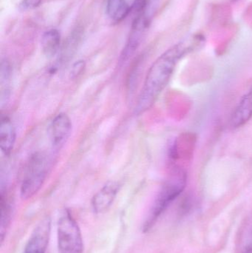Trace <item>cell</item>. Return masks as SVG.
<instances>
[{"instance_id": "cell-1", "label": "cell", "mask_w": 252, "mask_h": 253, "mask_svg": "<svg viewBox=\"0 0 252 253\" xmlns=\"http://www.w3.org/2000/svg\"><path fill=\"white\" fill-rule=\"evenodd\" d=\"M201 36H194L164 52L149 68L136 102L135 113L144 114L152 108L171 79L179 61L202 44Z\"/></svg>"}, {"instance_id": "cell-2", "label": "cell", "mask_w": 252, "mask_h": 253, "mask_svg": "<svg viewBox=\"0 0 252 253\" xmlns=\"http://www.w3.org/2000/svg\"><path fill=\"white\" fill-rule=\"evenodd\" d=\"M186 176L185 171H176L174 176L172 177L160 190L149 215L144 223L143 231L148 232L152 228L159 217L170 205L181 194L186 185Z\"/></svg>"}, {"instance_id": "cell-3", "label": "cell", "mask_w": 252, "mask_h": 253, "mask_svg": "<svg viewBox=\"0 0 252 253\" xmlns=\"http://www.w3.org/2000/svg\"><path fill=\"white\" fill-rule=\"evenodd\" d=\"M51 160L44 152H37L30 158L20 187L22 199H31L42 187L50 170Z\"/></svg>"}, {"instance_id": "cell-4", "label": "cell", "mask_w": 252, "mask_h": 253, "mask_svg": "<svg viewBox=\"0 0 252 253\" xmlns=\"http://www.w3.org/2000/svg\"><path fill=\"white\" fill-rule=\"evenodd\" d=\"M59 253H83L81 230L68 210L61 213L58 221Z\"/></svg>"}, {"instance_id": "cell-5", "label": "cell", "mask_w": 252, "mask_h": 253, "mask_svg": "<svg viewBox=\"0 0 252 253\" xmlns=\"http://www.w3.org/2000/svg\"><path fill=\"white\" fill-rule=\"evenodd\" d=\"M72 132V122L65 113L57 114L49 126L48 134L52 145L61 148L67 142Z\"/></svg>"}, {"instance_id": "cell-6", "label": "cell", "mask_w": 252, "mask_h": 253, "mask_svg": "<svg viewBox=\"0 0 252 253\" xmlns=\"http://www.w3.org/2000/svg\"><path fill=\"white\" fill-rule=\"evenodd\" d=\"M51 221L49 217L43 218L36 226L24 253H45L50 239Z\"/></svg>"}, {"instance_id": "cell-7", "label": "cell", "mask_w": 252, "mask_h": 253, "mask_svg": "<svg viewBox=\"0 0 252 253\" xmlns=\"http://www.w3.org/2000/svg\"><path fill=\"white\" fill-rule=\"evenodd\" d=\"M119 189V184L115 181H109L105 184L92 199L91 206L93 212L97 214L106 212L113 203Z\"/></svg>"}, {"instance_id": "cell-8", "label": "cell", "mask_w": 252, "mask_h": 253, "mask_svg": "<svg viewBox=\"0 0 252 253\" xmlns=\"http://www.w3.org/2000/svg\"><path fill=\"white\" fill-rule=\"evenodd\" d=\"M146 21L144 15L134 19L132 32L130 33L128 41H127L122 53H121V57H120L121 65L125 63L130 57L133 56L136 50H137L141 41H142V36H143L144 31L146 28Z\"/></svg>"}, {"instance_id": "cell-9", "label": "cell", "mask_w": 252, "mask_h": 253, "mask_svg": "<svg viewBox=\"0 0 252 253\" xmlns=\"http://www.w3.org/2000/svg\"><path fill=\"white\" fill-rule=\"evenodd\" d=\"M16 138V129L13 123L8 117L2 116L0 123V148L3 154L9 156L11 153Z\"/></svg>"}, {"instance_id": "cell-10", "label": "cell", "mask_w": 252, "mask_h": 253, "mask_svg": "<svg viewBox=\"0 0 252 253\" xmlns=\"http://www.w3.org/2000/svg\"><path fill=\"white\" fill-rule=\"evenodd\" d=\"M252 118V90L242 98L231 117V126L237 128L244 126Z\"/></svg>"}, {"instance_id": "cell-11", "label": "cell", "mask_w": 252, "mask_h": 253, "mask_svg": "<svg viewBox=\"0 0 252 253\" xmlns=\"http://www.w3.org/2000/svg\"><path fill=\"white\" fill-rule=\"evenodd\" d=\"M61 36L59 31L51 29L46 31L41 38V49L46 57L56 56L60 47Z\"/></svg>"}, {"instance_id": "cell-12", "label": "cell", "mask_w": 252, "mask_h": 253, "mask_svg": "<svg viewBox=\"0 0 252 253\" xmlns=\"http://www.w3.org/2000/svg\"><path fill=\"white\" fill-rule=\"evenodd\" d=\"M106 11L111 21L120 22L130 13V7L125 0H108Z\"/></svg>"}, {"instance_id": "cell-13", "label": "cell", "mask_w": 252, "mask_h": 253, "mask_svg": "<svg viewBox=\"0 0 252 253\" xmlns=\"http://www.w3.org/2000/svg\"><path fill=\"white\" fill-rule=\"evenodd\" d=\"M12 70L8 61L2 60L0 69V96H1V106L8 100L10 93L11 84Z\"/></svg>"}, {"instance_id": "cell-14", "label": "cell", "mask_w": 252, "mask_h": 253, "mask_svg": "<svg viewBox=\"0 0 252 253\" xmlns=\"http://www.w3.org/2000/svg\"><path fill=\"white\" fill-rule=\"evenodd\" d=\"M0 207H1V242L4 240L6 232L10 224L12 215V206L7 193L3 188L1 190V198H0Z\"/></svg>"}, {"instance_id": "cell-15", "label": "cell", "mask_w": 252, "mask_h": 253, "mask_svg": "<svg viewBox=\"0 0 252 253\" xmlns=\"http://www.w3.org/2000/svg\"><path fill=\"white\" fill-rule=\"evenodd\" d=\"M147 0H135L132 7H130V12L133 11L135 14V19L139 16L144 15Z\"/></svg>"}, {"instance_id": "cell-16", "label": "cell", "mask_w": 252, "mask_h": 253, "mask_svg": "<svg viewBox=\"0 0 252 253\" xmlns=\"http://www.w3.org/2000/svg\"><path fill=\"white\" fill-rule=\"evenodd\" d=\"M85 68V62L83 60H79L72 65L71 71V77L72 80L78 79L84 73Z\"/></svg>"}, {"instance_id": "cell-17", "label": "cell", "mask_w": 252, "mask_h": 253, "mask_svg": "<svg viewBox=\"0 0 252 253\" xmlns=\"http://www.w3.org/2000/svg\"><path fill=\"white\" fill-rule=\"evenodd\" d=\"M41 2V0H23L19 4V8L22 10H32L38 7Z\"/></svg>"}, {"instance_id": "cell-18", "label": "cell", "mask_w": 252, "mask_h": 253, "mask_svg": "<svg viewBox=\"0 0 252 253\" xmlns=\"http://www.w3.org/2000/svg\"><path fill=\"white\" fill-rule=\"evenodd\" d=\"M243 253H252V245L246 248Z\"/></svg>"}, {"instance_id": "cell-19", "label": "cell", "mask_w": 252, "mask_h": 253, "mask_svg": "<svg viewBox=\"0 0 252 253\" xmlns=\"http://www.w3.org/2000/svg\"></svg>"}]
</instances>
